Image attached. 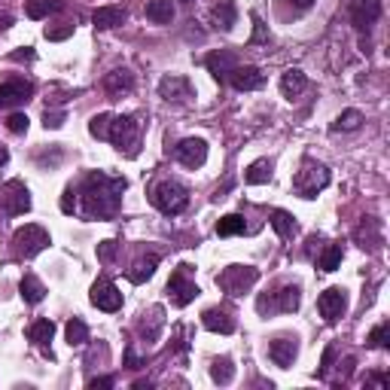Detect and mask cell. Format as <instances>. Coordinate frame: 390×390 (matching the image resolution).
<instances>
[{
	"label": "cell",
	"mask_w": 390,
	"mask_h": 390,
	"mask_svg": "<svg viewBox=\"0 0 390 390\" xmlns=\"http://www.w3.org/2000/svg\"><path fill=\"white\" fill-rule=\"evenodd\" d=\"M125 366H129V369H140V366H147V360H140L138 354H134V347H129V351H125Z\"/></svg>",
	"instance_id": "bcb514c9"
},
{
	"label": "cell",
	"mask_w": 390,
	"mask_h": 390,
	"mask_svg": "<svg viewBox=\"0 0 390 390\" xmlns=\"http://www.w3.org/2000/svg\"><path fill=\"white\" fill-rule=\"evenodd\" d=\"M125 180L122 177H107L101 171H91L83 180L80 198H83V214L89 219H113L122 208Z\"/></svg>",
	"instance_id": "6da1fadb"
},
{
	"label": "cell",
	"mask_w": 390,
	"mask_h": 390,
	"mask_svg": "<svg viewBox=\"0 0 390 390\" xmlns=\"http://www.w3.org/2000/svg\"><path fill=\"white\" fill-rule=\"evenodd\" d=\"M110 113H101V116H95L89 122V131H91V138H98V140H107V134H110Z\"/></svg>",
	"instance_id": "f35d334b"
},
{
	"label": "cell",
	"mask_w": 390,
	"mask_h": 390,
	"mask_svg": "<svg viewBox=\"0 0 390 390\" xmlns=\"http://www.w3.org/2000/svg\"><path fill=\"white\" fill-rule=\"evenodd\" d=\"M43 125L46 129H61V125H65V110H46Z\"/></svg>",
	"instance_id": "b9f144b4"
},
{
	"label": "cell",
	"mask_w": 390,
	"mask_h": 390,
	"mask_svg": "<svg viewBox=\"0 0 390 390\" xmlns=\"http://www.w3.org/2000/svg\"><path fill=\"white\" fill-rule=\"evenodd\" d=\"M129 19V12L122 10V6H98L95 16H91V22H95L98 31H110V28H119Z\"/></svg>",
	"instance_id": "44dd1931"
},
{
	"label": "cell",
	"mask_w": 390,
	"mask_h": 390,
	"mask_svg": "<svg viewBox=\"0 0 390 390\" xmlns=\"http://www.w3.org/2000/svg\"><path fill=\"white\" fill-rule=\"evenodd\" d=\"M332 360H336V345H329L323 351V363H321V375H329V369H332Z\"/></svg>",
	"instance_id": "f6af8a7d"
},
{
	"label": "cell",
	"mask_w": 390,
	"mask_h": 390,
	"mask_svg": "<svg viewBox=\"0 0 390 390\" xmlns=\"http://www.w3.org/2000/svg\"><path fill=\"white\" fill-rule=\"evenodd\" d=\"M61 6H65L61 0H28L25 12H28V19H46L49 12H58Z\"/></svg>",
	"instance_id": "d6a6232c"
},
{
	"label": "cell",
	"mask_w": 390,
	"mask_h": 390,
	"mask_svg": "<svg viewBox=\"0 0 390 390\" xmlns=\"http://www.w3.org/2000/svg\"><path fill=\"white\" fill-rule=\"evenodd\" d=\"M299 305H302L299 287L287 283V287L274 290V293L259 296V299H257V311H259V314H278V311H281V314H293V311H299Z\"/></svg>",
	"instance_id": "5b68a950"
},
{
	"label": "cell",
	"mask_w": 390,
	"mask_h": 390,
	"mask_svg": "<svg viewBox=\"0 0 390 390\" xmlns=\"http://www.w3.org/2000/svg\"><path fill=\"white\" fill-rule=\"evenodd\" d=\"M61 210H65V214H74V210H76V193H74V189H65V198H61Z\"/></svg>",
	"instance_id": "ee69618b"
},
{
	"label": "cell",
	"mask_w": 390,
	"mask_h": 390,
	"mask_svg": "<svg viewBox=\"0 0 390 390\" xmlns=\"http://www.w3.org/2000/svg\"><path fill=\"white\" fill-rule=\"evenodd\" d=\"M52 336H55V323L52 321H34L31 326H28V338H31L37 347H43V351L52 357V351H49V342H52Z\"/></svg>",
	"instance_id": "603a6c76"
},
{
	"label": "cell",
	"mask_w": 390,
	"mask_h": 390,
	"mask_svg": "<svg viewBox=\"0 0 390 390\" xmlns=\"http://www.w3.org/2000/svg\"><path fill=\"white\" fill-rule=\"evenodd\" d=\"M162 314H165L162 308H150V317L144 314V321H140L138 329H140V336H144L147 342H155V338H159L162 326H165V317H162Z\"/></svg>",
	"instance_id": "4316f807"
},
{
	"label": "cell",
	"mask_w": 390,
	"mask_h": 390,
	"mask_svg": "<svg viewBox=\"0 0 390 390\" xmlns=\"http://www.w3.org/2000/svg\"><path fill=\"white\" fill-rule=\"evenodd\" d=\"M10 58H12V61H31V58H34V52H31V49H25V52H12Z\"/></svg>",
	"instance_id": "c3c4849f"
},
{
	"label": "cell",
	"mask_w": 390,
	"mask_h": 390,
	"mask_svg": "<svg viewBox=\"0 0 390 390\" xmlns=\"http://www.w3.org/2000/svg\"><path fill=\"white\" fill-rule=\"evenodd\" d=\"M272 229L278 232L281 238H293L296 235V219L293 214H287V210H272Z\"/></svg>",
	"instance_id": "1f68e13d"
},
{
	"label": "cell",
	"mask_w": 390,
	"mask_h": 390,
	"mask_svg": "<svg viewBox=\"0 0 390 390\" xmlns=\"http://www.w3.org/2000/svg\"><path fill=\"white\" fill-rule=\"evenodd\" d=\"M89 299H91L95 308H101V311H119L122 308V293H119V287L116 283H110L107 278H98L95 283H91Z\"/></svg>",
	"instance_id": "7c38bea8"
},
{
	"label": "cell",
	"mask_w": 390,
	"mask_h": 390,
	"mask_svg": "<svg viewBox=\"0 0 390 390\" xmlns=\"http://www.w3.org/2000/svg\"><path fill=\"white\" fill-rule=\"evenodd\" d=\"M317 311H321V317L326 323H336L338 317H345V311H347V293L342 287L323 290L321 299H317Z\"/></svg>",
	"instance_id": "8fae6325"
},
{
	"label": "cell",
	"mask_w": 390,
	"mask_h": 390,
	"mask_svg": "<svg viewBox=\"0 0 390 390\" xmlns=\"http://www.w3.org/2000/svg\"><path fill=\"white\" fill-rule=\"evenodd\" d=\"M326 186H329V168L321 165V162L305 159L302 168H299V171H296V177H293L296 195H302V198H317V193H321V189H326Z\"/></svg>",
	"instance_id": "3957f363"
},
{
	"label": "cell",
	"mask_w": 390,
	"mask_h": 390,
	"mask_svg": "<svg viewBox=\"0 0 390 390\" xmlns=\"http://www.w3.org/2000/svg\"><path fill=\"white\" fill-rule=\"evenodd\" d=\"M46 247H49V232L37 223H28L12 235V253L22 257V259L37 257V253H43Z\"/></svg>",
	"instance_id": "8992f818"
},
{
	"label": "cell",
	"mask_w": 390,
	"mask_h": 390,
	"mask_svg": "<svg viewBox=\"0 0 390 390\" xmlns=\"http://www.w3.org/2000/svg\"><path fill=\"white\" fill-rule=\"evenodd\" d=\"M381 19V0H351V22L357 31H369Z\"/></svg>",
	"instance_id": "4fadbf2b"
},
{
	"label": "cell",
	"mask_w": 390,
	"mask_h": 390,
	"mask_svg": "<svg viewBox=\"0 0 390 390\" xmlns=\"http://www.w3.org/2000/svg\"><path fill=\"white\" fill-rule=\"evenodd\" d=\"M147 19L155 25H171V19H174L171 0H150V3H147Z\"/></svg>",
	"instance_id": "83f0119b"
},
{
	"label": "cell",
	"mask_w": 390,
	"mask_h": 390,
	"mask_svg": "<svg viewBox=\"0 0 390 390\" xmlns=\"http://www.w3.org/2000/svg\"><path fill=\"white\" fill-rule=\"evenodd\" d=\"M34 95V86L25 80H10L0 86V107H16V104H25L28 98Z\"/></svg>",
	"instance_id": "e0dca14e"
},
{
	"label": "cell",
	"mask_w": 390,
	"mask_h": 390,
	"mask_svg": "<svg viewBox=\"0 0 390 390\" xmlns=\"http://www.w3.org/2000/svg\"><path fill=\"white\" fill-rule=\"evenodd\" d=\"M74 34V25H65V28H46V40H67Z\"/></svg>",
	"instance_id": "7bdbcfd3"
},
{
	"label": "cell",
	"mask_w": 390,
	"mask_h": 390,
	"mask_svg": "<svg viewBox=\"0 0 390 390\" xmlns=\"http://www.w3.org/2000/svg\"><path fill=\"white\" fill-rule=\"evenodd\" d=\"M229 83H232V86H235L238 91H257L262 83H266V76H262L259 67H253V65H238V67L229 74Z\"/></svg>",
	"instance_id": "2e32d148"
},
{
	"label": "cell",
	"mask_w": 390,
	"mask_h": 390,
	"mask_svg": "<svg viewBox=\"0 0 390 390\" xmlns=\"http://www.w3.org/2000/svg\"><path fill=\"white\" fill-rule=\"evenodd\" d=\"M214 22L217 28H223V31H232L238 22V10H235V0H217L214 3Z\"/></svg>",
	"instance_id": "d4e9b609"
},
{
	"label": "cell",
	"mask_w": 390,
	"mask_h": 390,
	"mask_svg": "<svg viewBox=\"0 0 390 390\" xmlns=\"http://www.w3.org/2000/svg\"><path fill=\"white\" fill-rule=\"evenodd\" d=\"M186 272L189 268L180 266L171 274V281H168V299H171V305H177V308H186V305L195 302V296H198V287L186 278Z\"/></svg>",
	"instance_id": "9c48e42d"
},
{
	"label": "cell",
	"mask_w": 390,
	"mask_h": 390,
	"mask_svg": "<svg viewBox=\"0 0 390 390\" xmlns=\"http://www.w3.org/2000/svg\"><path fill=\"white\" fill-rule=\"evenodd\" d=\"M369 347H375V351H381V347H390V323H378L372 332H369Z\"/></svg>",
	"instance_id": "74e56055"
},
{
	"label": "cell",
	"mask_w": 390,
	"mask_h": 390,
	"mask_svg": "<svg viewBox=\"0 0 390 390\" xmlns=\"http://www.w3.org/2000/svg\"><path fill=\"white\" fill-rule=\"evenodd\" d=\"M6 162H10V150H6V147H0V168H3Z\"/></svg>",
	"instance_id": "f907efd6"
},
{
	"label": "cell",
	"mask_w": 390,
	"mask_h": 390,
	"mask_svg": "<svg viewBox=\"0 0 390 390\" xmlns=\"http://www.w3.org/2000/svg\"><path fill=\"white\" fill-rule=\"evenodd\" d=\"M19 293H22V299L28 305H37V302H43V296H46V287L40 283L34 274H25L22 283H19Z\"/></svg>",
	"instance_id": "f1b7e54d"
},
{
	"label": "cell",
	"mask_w": 390,
	"mask_h": 390,
	"mask_svg": "<svg viewBox=\"0 0 390 390\" xmlns=\"http://www.w3.org/2000/svg\"><path fill=\"white\" fill-rule=\"evenodd\" d=\"M296 354H299V345H296V338H274L272 347H268V357L274 360V366H281V369H290L293 366V360H296Z\"/></svg>",
	"instance_id": "ffe728a7"
},
{
	"label": "cell",
	"mask_w": 390,
	"mask_h": 390,
	"mask_svg": "<svg viewBox=\"0 0 390 390\" xmlns=\"http://www.w3.org/2000/svg\"><path fill=\"white\" fill-rule=\"evenodd\" d=\"M244 180H247V183H253V186H259V183H268V180H272V162H268V159L253 162V165L247 168Z\"/></svg>",
	"instance_id": "836d02e7"
},
{
	"label": "cell",
	"mask_w": 390,
	"mask_h": 390,
	"mask_svg": "<svg viewBox=\"0 0 390 390\" xmlns=\"http://www.w3.org/2000/svg\"><path fill=\"white\" fill-rule=\"evenodd\" d=\"M65 336H67V345L70 347H80L89 342V326L80 321V317H74L67 326H65Z\"/></svg>",
	"instance_id": "e575fe53"
},
{
	"label": "cell",
	"mask_w": 390,
	"mask_h": 390,
	"mask_svg": "<svg viewBox=\"0 0 390 390\" xmlns=\"http://www.w3.org/2000/svg\"><path fill=\"white\" fill-rule=\"evenodd\" d=\"M210 378H214L217 384H229V381L235 378V366H232V360L229 357L214 360V366H210Z\"/></svg>",
	"instance_id": "d590c367"
},
{
	"label": "cell",
	"mask_w": 390,
	"mask_h": 390,
	"mask_svg": "<svg viewBox=\"0 0 390 390\" xmlns=\"http://www.w3.org/2000/svg\"><path fill=\"white\" fill-rule=\"evenodd\" d=\"M180 3H193V0H180Z\"/></svg>",
	"instance_id": "f5cc1de1"
},
{
	"label": "cell",
	"mask_w": 390,
	"mask_h": 390,
	"mask_svg": "<svg viewBox=\"0 0 390 390\" xmlns=\"http://www.w3.org/2000/svg\"><path fill=\"white\" fill-rule=\"evenodd\" d=\"M204 67L210 70V76L219 83H229V74L238 67L235 61V52H229V49H219V52H210L208 58H204Z\"/></svg>",
	"instance_id": "9a60e30c"
},
{
	"label": "cell",
	"mask_w": 390,
	"mask_h": 390,
	"mask_svg": "<svg viewBox=\"0 0 390 390\" xmlns=\"http://www.w3.org/2000/svg\"><path fill=\"white\" fill-rule=\"evenodd\" d=\"M150 202H153V208L162 210V214L177 217V214L186 210L189 193H186V186H180L177 180H162V183H155V186L150 189Z\"/></svg>",
	"instance_id": "7a4b0ae2"
},
{
	"label": "cell",
	"mask_w": 390,
	"mask_h": 390,
	"mask_svg": "<svg viewBox=\"0 0 390 390\" xmlns=\"http://www.w3.org/2000/svg\"><path fill=\"white\" fill-rule=\"evenodd\" d=\"M247 232V223L241 214H226L223 219L217 223V235L219 238H232V235H244Z\"/></svg>",
	"instance_id": "f546056e"
},
{
	"label": "cell",
	"mask_w": 390,
	"mask_h": 390,
	"mask_svg": "<svg viewBox=\"0 0 390 390\" xmlns=\"http://www.w3.org/2000/svg\"><path fill=\"white\" fill-rule=\"evenodd\" d=\"M354 238H357V244L363 247V250H378L381 247V223L375 217H363V223L357 226V232H354Z\"/></svg>",
	"instance_id": "ac0fdd59"
},
{
	"label": "cell",
	"mask_w": 390,
	"mask_h": 390,
	"mask_svg": "<svg viewBox=\"0 0 390 390\" xmlns=\"http://www.w3.org/2000/svg\"><path fill=\"white\" fill-rule=\"evenodd\" d=\"M305 86H308V80H305V74H302V70H296V67L283 70V76H281V91H283V95H287V98L302 95Z\"/></svg>",
	"instance_id": "484cf974"
},
{
	"label": "cell",
	"mask_w": 390,
	"mask_h": 390,
	"mask_svg": "<svg viewBox=\"0 0 390 390\" xmlns=\"http://www.w3.org/2000/svg\"><path fill=\"white\" fill-rule=\"evenodd\" d=\"M342 259H345L342 247H338V244H326L323 253H321V259H317V268H321V272H336V268L342 266Z\"/></svg>",
	"instance_id": "4dcf8cb0"
},
{
	"label": "cell",
	"mask_w": 390,
	"mask_h": 390,
	"mask_svg": "<svg viewBox=\"0 0 390 390\" xmlns=\"http://www.w3.org/2000/svg\"><path fill=\"white\" fill-rule=\"evenodd\" d=\"M360 122H363V113L360 110H345L342 116L336 119V125H332V131H357Z\"/></svg>",
	"instance_id": "8d00e7d4"
},
{
	"label": "cell",
	"mask_w": 390,
	"mask_h": 390,
	"mask_svg": "<svg viewBox=\"0 0 390 390\" xmlns=\"http://www.w3.org/2000/svg\"><path fill=\"white\" fill-rule=\"evenodd\" d=\"M10 22H12L10 16H0V28H10Z\"/></svg>",
	"instance_id": "816d5d0a"
},
{
	"label": "cell",
	"mask_w": 390,
	"mask_h": 390,
	"mask_svg": "<svg viewBox=\"0 0 390 390\" xmlns=\"http://www.w3.org/2000/svg\"><path fill=\"white\" fill-rule=\"evenodd\" d=\"M174 159L180 162L183 168H202L204 162H208V140H202V138H186V140H180V144L174 147Z\"/></svg>",
	"instance_id": "30bf717a"
},
{
	"label": "cell",
	"mask_w": 390,
	"mask_h": 390,
	"mask_svg": "<svg viewBox=\"0 0 390 390\" xmlns=\"http://www.w3.org/2000/svg\"><path fill=\"white\" fill-rule=\"evenodd\" d=\"M6 129H10L12 134H25L28 131V116L25 113H12V116L6 119Z\"/></svg>",
	"instance_id": "60d3db41"
},
{
	"label": "cell",
	"mask_w": 390,
	"mask_h": 390,
	"mask_svg": "<svg viewBox=\"0 0 390 390\" xmlns=\"http://www.w3.org/2000/svg\"><path fill=\"white\" fill-rule=\"evenodd\" d=\"M155 268H159V257H155V253H147V257H140V259L129 268V281H131V283L150 281L153 274H155Z\"/></svg>",
	"instance_id": "cb8c5ba5"
},
{
	"label": "cell",
	"mask_w": 390,
	"mask_h": 390,
	"mask_svg": "<svg viewBox=\"0 0 390 390\" xmlns=\"http://www.w3.org/2000/svg\"><path fill=\"white\" fill-rule=\"evenodd\" d=\"M202 323H204V329L219 332V336H232V332H235V317L223 308H208L202 314Z\"/></svg>",
	"instance_id": "d6986e66"
},
{
	"label": "cell",
	"mask_w": 390,
	"mask_h": 390,
	"mask_svg": "<svg viewBox=\"0 0 390 390\" xmlns=\"http://www.w3.org/2000/svg\"><path fill=\"white\" fill-rule=\"evenodd\" d=\"M113 384H116V381H113L110 375H104V378H91V381H89V387H91V390H98V387H113Z\"/></svg>",
	"instance_id": "7dc6e473"
},
{
	"label": "cell",
	"mask_w": 390,
	"mask_h": 390,
	"mask_svg": "<svg viewBox=\"0 0 390 390\" xmlns=\"http://www.w3.org/2000/svg\"><path fill=\"white\" fill-rule=\"evenodd\" d=\"M287 3H293L296 10H311V6H314V0H287Z\"/></svg>",
	"instance_id": "681fc988"
},
{
	"label": "cell",
	"mask_w": 390,
	"mask_h": 390,
	"mask_svg": "<svg viewBox=\"0 0 390 390\" xmlns=\"http://www.w3.org/2000/svg\"><path fill=\"white\" fill-rule=\"evenodd\" d=\"M0 208H3L6 217H22L31 210V193L22 180H10L3 186V195H0Z\"/></svg>",
	"instance_id": "ba28073f"
},
{
	"label": "cell",
	"mask_w": 390,
	"mask_h": 390,
	"mask_svg": "<svg viewBox=\"0 0 390 390\" xmlns=\"http://www.w3.org/2000/svg\"><path fill=\"white\" fill-rule=\"evenodd\" d=\"M134 89V76H131V70H125V67H119V70H110L107 76H104V91L113 98H119L122 91H131Z\"/></svg>",
	"instance_id": "7402d4cb"
},
{
	"label": "cell",
	"mask_w": 390,
	"mask_h": 390,
	"mask_svg": "<svg viewBox=\"0 0 390 390\" xmlns=\"http://www.w3.org/2000/svg\"><path fill=\"white\" fill-rule=\"evenodd\" d=\"M107 140L116 144L119 153L125 155H138V144H140V122L134 116H113L110 119V134Z\"/></svg>",
	"instance_id": "277c9868"
},
{
	"label": "cell",
	"mask_w": 390,
	"mask_h": 390,
	"mask_svg": "<svg viewBox=\"0 0 390 390\" xmlns=\"http://www.w3.org/2000/svg\"><path fill=\"white\" fill-rule=\"evenodd\" d=\"M259 281V272L253 266H229L217 274V287L226 290L229 296H241Z\"/></svg>",
	"instance_id": "52a82bcc"
},
{
	"label": "cell",
	"mask_w": 390,
	"mask_h": 390,
	"mask_svg": "<svg viewBox=\"0 0 390 390\" xmlns=\"http://www.w3.org/2000/svg\"><path fill=\"white\" fill-rule=\"evenodd\" d=\"M159 95L165 98L168 104H183L193 98V83L186 76H177V74H168L165 80L159 83Z\"/></svg>",
	"instance_id": "5bb4252c"
},
{
	"label": "cell",
	"mask_w": 390,
	"mask_h": 390,
	"mask_svg": "<svg viewBox=\"0 0 390 390\" xmlns=\"http://www.w3.org/2000/svg\"><path fill=\"white\" fill-rule=\"evenodd\" d=\"M116 250H119L116 241H101V244H98V259H101V262H113V259H116Z\"/></svg>",
	"instance_id": "ab89813d"
}]
</instances>
